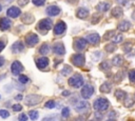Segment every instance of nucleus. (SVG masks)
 <instances>
[{
    "mask_svg": "<svg viewBox=\"0 0 135 121\" xmlns=\"http://www.w3.org/2000/svg\"><path fill=\"white\" fill-rule=\"evenodd\" d=\"M109 105H110V102L105 98H98L93 103V107L99 112H103V110L108 109Z\"/></svg>",
    "mask_w": 135,
    "mask_h": 121,
    "instance_id": "obj_1",
    "label": "nucleus"
},
{
    "mask_svg": "<svg viewBox=\"0 0 135 121\" xmlns=\"http://www.w3.org/2000/svg\"><path fill=\"white\" fill-rule=\"evenodd\" d=\"M69 84H70L71 86L75 87V88H79V87H81V86L83 85V78H82L80 75L76 74V75L72 76V77L69 79Z\"/></svg>",
    "mask_w": 135,
    "mask_h": 121,
    "instance_id": "obj_2",
    "label": "nucleus"
},
{
    "mask_svg": "<svg viewBox=\"0 0 135 121\" xmlns=\"http://www.w3.org/2000/svg\"><path fill=\"white\" fill-rule=\"evenodd\" d=\"M41 101H42V96H39V95H28L25 98V104L28 106L37 105Z\"/></svg>",
    "mask_w": 135,
    "mask_h": 121,
    "instance_id": "obj_3",
    "label": "nucleus"
},
{
    "mask_svg": "<svg viewBox=\"0 0 135 121\" xmlns=\"http://www.w3.org/2000/svg\"><path fill=\"white\" fill-rule=\"evenodd\" d=\"M72 62L74 65L80 67V66H83L84 65V62H85V59H84V55L83 54H75L72 56Z\"/></svg>",
    "mask_w": 135,
    "mask_h": 121,
    "instance_id": "obj_4",
    "label": "nucleus"
},
{
    "mask_svg": "<svg viewBox=\"0 0 135 121\" xmlns=\"http://www.w3.org/2000/svg\"><path fill=\"white\" fill-rule=\"evenodd\" d=\"M52 27V20L51 19H42L39 21L37 25V29L39 28L40 31H49Z\"/></svg>",
    "mask_w": 135,
    "mask_h": 121,
    "instance_id": "obj_5",
    "label": "nucleus"
},
{
    "mask_svg": "<svg viewBox=\"0 0 135 121\" xmlns=\"http://www.w3.org/2000/svg\"><path fill=\"white\" fill-rule=\"evenodd\" d=\"M93 94H94V88H93V86L90 85V84H86V85H84V86L81 88V96H82V98H84V99H89Z\"/></svg>",
    "mask_w": 135,
    "mask_h": 121,
    "instance_id": "obj_6",
    "label": "nucleus"
},
{
    "mask_svg": "<svg viewBox=\"0 0 135 121\" xmlns=\"http://www.w3.org/2000/svg\"><path fill=\"white\" fill-rule=\"evenodd\" d=\"M75 110L77 112V113H83V112H86V110H89V103L86 102V101H78L76 104H75Z\"/></svg>",
    "mask_w": 135,
    "mask_h": 121,
    "instance_id": "obj_7",
    "label": "nucleus"
},
{
    "mask_svg": "<svg viewBox=\"0 0 135 121\" xmlns=\"http://www.w3.org/2000/svg\"><path fill=\"white\" fill-rule=\"evenodd\" d=\"M39 39H38V36L35 35V34H28L26 37H25V42L27 44V46H31L33 47L34 45H36L38 43Z\"/></svg>",
    "mask_w": 135,
    "mask_h": 121,
    "instance_id": "obj_8",
    "label": "nucleus"
},
{
    "mask_svg": "<svg viewBox=\"0 0 135 121\" xmlns=\"http://www.w3.org/2000/svg\"><path fill=\"white\" fill-rule=\"evenodd\" d=\"M11 69H12L13 75L17 76V75H19L23 70V66H22V64L19 61H14L12 63V65H11Z\"/></svg>",
    "mask_w": 135,
    "mask_h": 121,
    "instance_id": "obj_9",
    "label": "nucleus"
},
{
    "mask_svg": "<svg viewBox=\"0 0 135 121\" xmlns=\"http://www.w3.org/2000/svg\"><path fill=\"white\" fill-rule=\"evenodd\" d=\"M85 46H86V40L83 38H78L74 42V48L76 51H82L85 48Z\"/></svg>",
    "mask_w": 135,
    "mask_h": 121,
    "instance_id": "obj_10",
    "label": "nucleus"
},
{
    "mask_svg": "<svg viewBox=\"0 0 135 121\" xmlns=\"http://www.w3.org/2000/svg\"><path fill=\"white\" fill-rule=\"evenodd\" d=\"M65 28H66V24H65L64 22L60 21V22H58V23L55 25V27H54V33H55L56 35H61V34H63V33L65 32Z\"/></svg>",
    "mask_w": 135,
    "mask_h": 121,
    "instance_id": "obj_11",
    "label": "nucleus"
},
{
    "mask_svg": "<svg viewBox=\"0 0 135 121\" xmlns=\"http://www.w3.org/2000/svg\"><path fill=\"white\" fill-rule=\"evenodd\" d=\"M45 12H46V14L49 16H57V15L60 14L61 9L58 6H56V5H51V6H47L46 7Z\"/></svg>",
    "mask_w": 135,
    "mask_h": 121,
    "instance_id": "obj_12",
    "label": "nucleus"
},
{
    "mask_svg": "<svg viewBox=\"0 0 135 121\" xmlns=\"http://www.w3.org/2000/svg\"><path fill=\"white\" fill-rule=\"evenodd\" d=\"M6 14H7V16L11 17V18H17V17L21 14V11H20L17 6H11V7L7 9Z\"/></svg>",
    "mask_w": 135,
    "mask_h": 121,
    "instance_id": "obj_13",
    "label": "nucleus"
},
{
    "mask_svg": "<svg viewBox=\"0 0 135 121\" xmlns=\"http://www.w3.org/2000/svg\"><path fill=\"white\" fill-rule=\"evenodd\" d=\"M23 49H24V45L22 41H16L12 46V51L14 54H20Z\"/></svg>",
    "mask_w": 135,
    "mask_h": 121,
    "instance_id": "obj_14",
    "label": "nucleus"
},
{
    "mask_svg": "<svg viewBox=\"0 0 135 121\" xmlns=\"http://www.w3.org/2000/svg\"><path fill=\"white\" fill-rule=\"evenodd\" d=\"M85 40H86L88 42L92 43V44H97V43L99 42L100 38H99V35H98V34L92 33V34H89V35L86 36V39H85Z\"/></svg>",
    "mask_w": 135,
    "mask_h": 121,
    "instance_id": "obj_15",
    "label": "nucleus"
},
{
    "mask_svg": "<svg viewBox=\"0 0 135 121\" xmlns=\"http://www.w3.org/2000/svg\"><path fill=\"white\" fill-rule=\"evenodd\" d=\"M12 22L8 18H1L0 19V29L1 31H6L11 27Z\"/></svg>",
    "mask_w": 135,
    "mask_h": 121,
    "instance_id": "obj_16",
    "label": "nucleus"
},
{
    "mask_svg": "<svg viewBox=\"0 0 135 121\" xmlns=\"http://www.w3.org/2000/svg\"><path fill=\"white\" fill-rule=\"evenodd\" d=\"M53 49H54V53H55L56 55H58V56H62V55H64V53H65V49H64V46H63L62 43H56V44L54 45Z\"/></svg>",
    "mask_w": 135,
    "mask_h": 121,
    "instance_id": "obj_17",
    "label": "nucleus"
},
{
    "mask_svg": "<svg viewBox=\"0 0 135 121\" xmlns=\"http://www.w3.org/2000/svg\"><path fill=\"white\" fill-rule=\"evenodd\" d=\"M47 64H49V59L46 57H41V58H39V59L36 60V65H37L38 68H41L42 69L45 66H47Z\"/></svg>",
    "mask_w": 135,
    "mask_h": 121,
    "instance_id": "obj_18",
    "label": "nucleus"
},
{
    "mask_svg": "<svg viewBox=\"0 0 135 121\" xmlns=\"http://www.w3.org/2000/svg\"><path fill=\"white\" fill-rule=\"evenodd\" d=\"M76 16L80 19H85L88 16H89V11L85 8V7H80L77 9L76 12Z\"/></svg>",
    "mask_w": 135,
    "mask_h": 121,
    "instance_id": "obj_19",
    "label": "nucleus"
},
{
    "mask_svg": "<svg viewBox=\"0 0 135 121\" xmlns=\"http://www.w3.org/2000/svg\"><path fill=\"white\" fill-rule=\"evenodd\" d=\"M21 20L23 21V23L30 24V23H33V22H34L35 18H34V16H33L32 14H30V13H25V14H23V15H22Z\"/></svg>",
    "mask_w": 135,
    "mask_h": 121,
    "instance_id": "obj_20",
    "label": "nucleus"
},
{
    "mask_svg": "<svg viewBox=\"0 0 135 121\" xmlns=\"http://www.w3.org/2000/svg\"><path fill=\"white\" fill-rule=\"evenodd\" d=\"M130 27H131V22L128 21V20H122V21L118 24V29H119V31H122V32L128 31Z\"/></svg>",
    "mask_w": 135,
    "mask_h": 121,
    "instance_id": "obj_21",
    "label": "nucleus"
},
{
    "mask_svg": "<svg viewBox=\"0 0 135 121\" xmlns=\"http://www.w3.org/2000/svg\"><path fill=\"white\" fill-rule=\"evenodd\" d=\"M112 63H113L115 66H120V65L123 63V58H122V56H120V55L114 56L113 59H112Z\"/></svg>",
    "mask_w": 135,
    "mask_h": 121,
    "instance_id": "obj_22",
    "label": "nucleus"
},
{
    "mask_svg": "<svg viewBox=\"0 0 135 121\" xmlns=\"http://www.w3.org/2000/svg\"><path fill=\"white\" fill-rule=\"evenodd\" d=\"M110 7H111V5H110V3H108V2H101V3H99V4L96 6L97 11H99V12H107Z\"/></svg>",
    "mask_w": 135,
    "mask_h": 121,
    "instance_id": "obj_23",
    "label": "nucleus"
},
{
    "mask_svg": "<svg viewBox=\"0 0 135 121\" xmlns=\"http://www.w3.org/2000/svg\"><path fill=\"white\" fill-rule=\"evenodd\" d=\"M39 52H40L41 55H47L50 53V46H49V44H46V43L42 44L41 47H40V49H39Z\"/></svg>",
    "mask_w": 135,
    "mask_h": 121,
    "instance_id": "obj_24",
    "label": "nucleus"
},
{
    "mask_svg": "<svg viewBox=\"0 0 135 121\" xmlns=\"http://www.w3.org/2000/svg\"><path fill=\"white\" fill-rule=\"evenodd\" d=\"M112 15L114 16V17H120L121 15H122V8L121 7H119V6H117V7H114L113 8V11H112Z\"/></svg>",
    "mask_w": 135,
    "mask_h": 121,
    "instance_id": "obj_25",
    "label": "nucleus"
},
{
    "mask_svg": "<svg viewBox=\"0 0 135 121\" xmlns=\"http://www.w3.org/2000/svg\"><path fill=\"white\" fill-rule=\"evenodd\" d=\"M111 89H112V87H111L110 83H103L100 86V92H102V93H110Z\"/></svg>",
    "mask_w": 135,
    "mask_h": 121,
    "instance_id": "obj_26",
    "label": "nucleus"
},
{
    "mask_svg": "<svg viewBox=\"0 0 135 121\" xmlns=\"http://www.w3.org/2000/svg\"><path fill=\"white\" fill-rule=\"evenodd\" d=\"M115 95H116L117 99H119V100H122V99H126L127 98V93L123 92V90H116Z\"/></svg>",
    "mask_w": 135,
    "mask_h": 121,
    "instance_id": "obj_27",
    "label": "nucleus"
},
{
    "mask_svg": "<svg viewBox=\"0 0 135 121\" xmlns=\"http://www.w3.org/2000/svg\"><path fill=\"white\" fill-rule=\"evenodd\" d=\"M71 72H72V67H71L70 65H63V68H62V70H61V73H62L63 76L70 75Z\"/></svg>",
    "mask_w": 135,
    "mask_h": 121,
    "instance_id": "obj_28",
    "label": "nucleus"
},
{
    "mask_svg": "<svg viewBox=\"0 0 135 121\" xmlns=\"http://www.w3.org/2000/svg\"><path fill=\"white\" fill-rule=\"evenodd\" d=\"M110 68H111V65H110V63L108 61H104V62H102L100 64V69L101 70H109Z\"/></svg>",
    "mask_w": 135,
    "mask_h": 121,
    "instance_id": "obj_29",
    "label": "nucleus"
},
{
    "mask_svg": "<svg viewBox=\"0 0 135 121\" xmlns=\"http://www.w3.org/2000/svg\"><path fill=\"white\" fill-rule=\"evenodd\" d=\"M28 117H30L32 120L38 119V112H37V110H30V112H28Z\"/></svg>",
    "mask_w": 135,
    "mask_h": 121,
    "instance_id": "obj_30",
    "label": "nucleus"
},
{
    "mask_svg": "<svg viewBox=\"0 0 135 121\" xmlns=\"http://www.w3.org/2000/svg\"><path fill=\"white\" fill-rule=\"evenodd\" d=\"M61 116H62L63 118H68V117L70 116V108H69V107H63V108H62Z\"/></svg>",
    "mask_w": 135,
    "mask_h": 121,
    "instance_id": "obj_31",
    "label": "nucleus"
},
{
    "mask_svg": "<svg viewBox=\"0 0 135 121\" xmlns=\"http://www.w3.org/2000/svg\"><path fill=\"white\" fill-rule=\"evenodd\" d=\"M123 40V36L122 35H116L115 37H113V42L114 43H119Z\"/></svg>",
    "mask_w": 135,
    "mask_h": 121,
    "instance_id": "obj_32",
    "label": "nucleus"
},
{
    "mask_svg": "<svg viewBox=\"0 0 135 121\" xmlns=\"http://www.w3.org/2000/svg\"><path fill=\"white\" fill-rule=\"evenodd\" d=\"M104 48H105V51H107V52H109V53H112V52H114V51L116 49L115 45H114V44H112V43H111V44H107Z\"/></svg>",
    "mask_w": 135,
    "mask_h": 121,
    "instance_id": "obj_33",
    "label": "nucleus"
},
{
    "mask_svg": "<svg viewBox=\"0 0 135 121\" xmlns=\"http://www.w3.org/2000/svg\"><path fill=\"white\" fill-rule=\"evenodd\" d=\"M100 57H101V53H100V52H94V53L92 54V59H93L94 61L99 60Z\"/></svg>",
    "mask_w": 135,
    "mask_h": 121,
    "instance_id": "obj_34",
    "label": "nucleus"
},
{
    "mask_svg": "<svg viewBox=\"0 0 135 121\" xmlns=\"http://www.w3.org/2000/svg\"><path fill=\"white\" fill-rule=\"evenodd\" d=\"M18 81L20 83H27L28 82V78L25 76V75H20L19 78H18Z\"/></svg>",
    "mask_w": 135,
    "mask_h": 121,
    "instance_id": "obj_35",
    "label": "nucleus"
},
{
    "mask_svg": "<svg viewBox=\"0 0 135 121\" xmlns=\"http://www.w3.org/2000/svg\"><path fill=\"white\" fill-rule=\"evenodd\" d=\"M114 35H115V32L114 31H109V32H107L104 34V39H110V38L114 37Z\"/></svg>",
    "mask_w": 135,
    "mask_h": 121,
    "instance_id": "obj_36",
    "label": "nucleus"
},
{
    "mask_svg": "<svg viewBox=\"0 0 135 121\" xmlns=\"http://www.w3.org/2000/svg\"><path fill=\"white\" fill-rule=\"evenodd\" d=\"M9 116V113L6 109H0V117L1 118H7Z\"/></svg>",
    "mask_w": 135,
    "mask_h": 121,
    "instance_id": "obj_37",
    "label": "nucleus"
},
{
    "mask_svg": "<svg viewBox=\"0 0 135 121\" xmlns=\"http://www.w3.org/2000/svg\"><path fill=\"white\" fill-rule=\"evenodd\" d=\"M55 101H53V100H50V101H47L46 103H45V107L46 108H53V107H55Z\"/></svg>",
    "mask_w": 135,
    "mask_h": 121,
    "instance_id": "obj_38",
    "label": "nucleus"
},
{
    "mask_svg": "<svg viewBox=\"0 0 135 121\" xmlns=\"http://www.w3.org/2000/svg\"><path fill=\"white\" fill-rule=\"evenodd\" d=\"M50 119H59V115L54 114V115H51V116L44 117V118H43V121H46V120H50Z\"/></svg>",
    "mask_w": 135,
    "mask_h": 121,
    "instance_id": "obj_39",
    "label": "nucleus"
},
{
    "mask_svg": "<svg viewBox=\"0 0 135 121\" xmlns=\"http://www.w3.org/2000/svg\"><path fill=\"white\" fill-rule=\"evenodd\" d=\"M129 79L132 81V82H135V69L131 70L129 73Z\"/></svg>",
    "mask_w": 135,
    "mask_h": 121,
    "instance_id": "obj_40",
    "label": "nucleus"
},
{
    "mask_svg": "<svg viewBox=\"0 0 135 121\" xmlns=\"http://www.w3.org/2000/svg\"><path fill=\"white\" fill-rule=\"evenodd\" d=\"M32 1H33V3H34L35 5H38V6L43 5L44 2H45V0H32Z\"/></svg>",
    "mask_w": 135,
    "mask_h": 121,
    "instance_id": "obj_41",
    "label": "nucleus"
},
{
    "mask_svg": "<svg viewBox=\"0 0 135 121\" xmlns=\"http://www.w3.org/2000/svg\"><path fill=\"white\" fill-rule=\"evenodd\" d=\"M127 100H126V102H124V105L127 106V107H129V106H132L133 105V100H131L130 98H126Z\"/></svg>",
    "mask_w": 135,
    "mask_h": 121,
    "instance_id": "obj_42",
    "label": "nucleus"
},
{
    "mask_svg": "<svg viewBox=\"0 0 135 121\" xmlns=\"http://www.w3.org/2000/svg\"><path fill=\"white\" fill-rule=\"evenodd\" d=\"M21 109H22L21 104H14V105H13V110H15V112H19V110H21Z\"/></svg>",
    "mask_w": 135,
    "mask_h": 121,
    "instance_id": "obj_43",
    "label": "nucleus"
},
{
    "mask_svg": "<svg viewBox=\"0 0 135 121\" xmlns=\"http://www.w3.org/2000/svg\"><path fill=\"white\" fill-rule=\"evenodd\" d=\"M28 2V0H18V3H19V5H21V6H24V5H26V3Z\"/></svg>",
    "mask_w": 135,
    "mask_h": 121,
    "instance_id": "obj_44",
    "label": "nucleus"
},
{
    "mask_svg": "<svg viewBox=\"0 0 135 121\" xmlns=\"http://www.w3.org/2000/svg\"><path fill=\"white\" fill-rule=\"evenodd\" d=\"M18 119H19V120H22V121H25V120L27 119V117H26V115H24V114H21V115H19Z\"/></svg>",
    "mask_w": 135,
    "mask_h": 121,
    "instance_id": "obj_45",
    "label": "nucleus"
},
{
    "mask_svg": "<svg viewBox=\"0 0 135 121\" xmlns=\"http://www.w3.org/2000/svg\"><path fill=\"white\" fill-rule=\"evenodd\" d=\"M116 1H117V3L122 4V5H124V4H127V3H128V0H116Z\"/></svg>",
    "mask_w": 135,
    "mask_h": 121,
    "instance_id": "obj_46",
    "label": "nucleus"
},
{
    "mask_svg": "<svg viewBox=\"0 0 135 121\" xmlns=\"http://www.w3.org/2000/svg\"><path fill=\"white\" fill-rule=\"evenodd\" d=\"M70 94H71V93H70L69 90H63V92H62V96H64V97L70 96Z\"/></svg>",
    "mask_w": 135,
    "mask_h": 121,
    "instance_id": "obj_47",
    "label": "nucleus"
},
{
    "mask_svg": "<svg viewBox=\"0 0 135 121\" xmlns=\"http://www.w3.org/2000/svg\"><path fill=\"white\" fill-rule=\"evenodd\" d=\"M15 99H16V100H18V101H19V100H22V99H23V96L19 94V95H17V96L15 97Z\"/></svg>",
    "mask_w": 135,
    "mask_h": 121,
    "instance_id": "obj_48",
    "label": "nucleus"
},
{
    "mask_svg": "<svg viewBox=\"0 0 135 121\" xmlns=\"http://www.w3.org/2000/svg\"><path fill=\"white\" fill-rule=\"evenodd\" d=\"M4 46H5V43H4L3 41H0V52L4 48Z\"/></svg>",
    "mask_w": 135,
    "mask_h": 121,
    "instance_id": "obj_49",
    "label": "nucleus"
},
{
    "mask_svg": "<svg viewBox=\"0 0 135 121\" xmlns=\"http://www.w3.org/2000/svg\"><path fill=\"white\" fill-rule=\"evenodd\" d=\"M3 64H4V58L0 56V66H2Z\"/></svg>",
    "mask_w": 135,
    "mask_h": 121,
    "instance_id": "obj_50",
    "label": "nucleus"
},
{
    "mask_svg": "<svg viewBox=\"0 0 135 121\" xmlns=\"http://www.w3.org/2000/svg\"><path fill=\"white\" fill-rule=\"evenodd\" d=\"M12 0H3V3L4 4H8V2H11Z\"/></svg>",
    "mask_w": 135,
    "mask_h": 121,
    "instance_id": "obj_51",
    "label": "nucleus"
},
{
    "mask_svg": "<svg viewBox=\"0 0 135 121\" xmlns=\"http://www.w3.org/2000/svg\"><path fill=\"white\" fill-rule=\"evenodd\" d=\"M132 19H134V20H135V11L132 13Z\"/></svg>",
    "mask_w": 135,
    "mask_h": 121,
    "instance_id": "obj_52",
    "label": "nucleus"
},
{
    "mask_svg": "<svg viewBox=\"0 0 135 121\" xmlns=\"http://www.w3.org/2000/svg\"><path fill=\"white\" fill-rule=\"evenodd\" d=\"M4 77H5V75H0V81H1V80H2Z\"/></svg>",
    "mask_w": 135,
    "mask_h": 121,
    "instance_id": "obj_53",
    "label": "nucleus"
},
{
    "mask_svg": "<svg viewBox=\"0 0 135 121\" xmlns=\"http://www.w3.org/2000/svg\"><path fill=\"white\" fill-rule=\"evenodd\" d=\"M1 8H2V7H1V5H0V12H1Z\"/></svg>",
    "mask_w": 135,
    "mask_h": 121,
    "instance_id": "obj_54",
    "label": "nucleus"
},
{
    "mask_svg": "<svg viewBox=\"0 0 135 121\" xmlns=\"http://www.w3.org/2000/svg\"><path fill=\"white\" fill-rule=\"evenodd\" d=\"M0 98H1V96H0Z\"/></svg>",
    "mask_w": 135,
    "mask_h": 121,
    "instance_id": "obj_55",
    "label": "nucleus"
}]
</instances>
